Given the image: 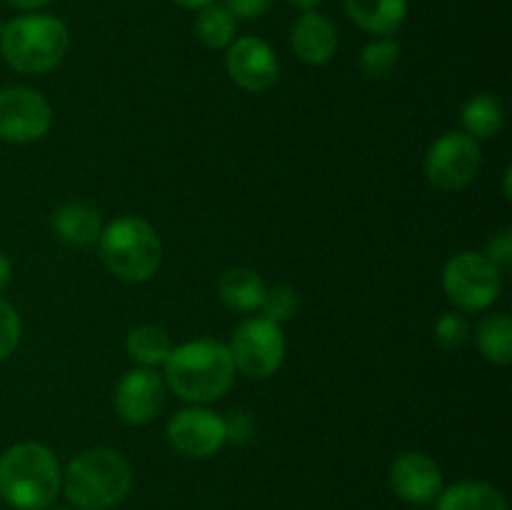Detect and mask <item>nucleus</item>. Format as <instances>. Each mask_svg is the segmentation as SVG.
Returning a JSON list of instances; mask_svg holds the SVG:
<instances>
[{"label":"nucleus","instance_id":"1","mask_svg":"<svg viewBox=\"0 0 512 510\" xmlns=\"http://www.w3.org/2000/svg\"><path fill=\"white\" fill-rule=\"evenodd\" d=\"M165 380L188 403H213L223 398L235 380L230 348L220 340L200 338L170 350L165 360Z\"/></svg>","mask_w":512,"mask_h":510},{"label":"nucleus","instance_id":"18","mask_svg":"<svg viewBox=\"0 0 512 510\" xmlns=\"http://www.w3.org/2000/svg\"><path fill=\"white\" fill-rule=\"evenodd\" d=\"M218 290H220V300L225 303V308L238 310V313H250V310H255L263 305L268 285L263 283V278H260L255 270L233 268V270H228V273H223Z\"/></svg>","mask_w":512,"mask_h":510},{"label":"nucleus","instance_id":"21","mask_svg":"<svg viewBox=\"0 0 512 510\" xmlns=\"http://www.w3.org/2000/svg\"><path fill=\"white\" fill-rule=\"evenodd\" d=\"M125 348L135 363H140L143 368H155L168 360L173 343H170V335L158 325H140V328L130 330Z\"/></svg>","mask_w":512,"mask_h":510},{"label":"nucleus","instance_id":"12","mask_svg":"<svg viewBox=\"0 0 512 510\" xmlns=\"http://www.w3.org/2000/svg\"><path fill=\"white\" fill-rule=\"evenodd\" d=\"M165 405V383L153 368H133L115 388V410L128 425H145Z\"/></svg>","mask_w":512,"mask_h":510},{"label":"nucleus","instance_id":"32","mask_svg":"<svg viewBox=\"0 0 512 510\" xmlns=\"http://www.w3.org/2000/svg\"><path fill=\"white\" fill-rule=\"evenodd\" d=\"M175 5H180V8H190V10H200V8H205V5H210L213 3V0H173Z\"/></svg>","mask_w":512,"mask_h":510},{"label":"nucleus","instance_id":"30","mask_svg":"<svg viewBox=\"0 0 512 510\" xmlns=\"http://www.w3.org/2000/svg\"><path fill=\"white\" fill-rule=\"evenodd\" d=\"M8 283H10V260H8V255L0 250V293L8 288Z\"/></svg>","mask_w":512,"mask_h":510},{"label":"nucleus","instance_id":"26","mask_svg":"<svg viewBox=\"0 0 512 510\" xmlns=\"http://www.w3.org/2000/svg\"><path fill=\"white\" fill-rule=\"evenodd\" d=\"M20 333H23V328H20L18 310L8 300L0 298V360L13 355V350L20 343Z\"/></svg>","mask_w":512,"mask_h":510},{"label":"nucleus","instance_id":"16","mask_svg":"<svg viewBox=\"0 0 512 510\" xmlns=\"http://www.w3.org/2000/svg\"><path fill=\"white\" fill-rule=\"evenodd\" d=\"M53 228L63 243L75 245V248L98 243L103 233L100 213L85 203H65L63 208H58V213L53 215Z\"/></svg>","mask_w":512,"mask_h":510},{"label":"nucleus","instance_id":"7","mask_svg":"<svg viewBox=\"0 0 512 510\" xmlns=\"http://www.w3.org/2000/svg\"><path fill=\"white\" fill-rule=\"evenodd\" d=\"M235 370L255 380H265L283 365L285 335L278 323L268 318H248L238 325L228 345Z\"/></svg>","mask_w":512,"mask_h":510},{"label":"nucleus","instance_id":"28","mask_svg":"<svg viewBox=\"0 0 512 510\" xmlns=\"http://www.w3.org/2000/svg\"><path fill=\"white\" fill-rule=\"evenodd\" d=\"M273 5V0H225V8L233 13V18L253 20L265 15Z\"/></svg>","mask_w":512,"mask_h":510},{"label":"nucleus","instance_id":"6","mask_svg":"<svg viewBox=\"0 0 512 510\" xmlns=\"http://www.w3.org/2000/svg\"><path fill=\"white\" fill-rule=\"evenodd\" d=\"M500 280L503 275L495 270V265L483 253L473 250L453 255L443 270V288L448 298L470 313L490 308L498 300L503 285Z\"/></svg>","mask_w":512,"mask_h":510},{"label":"nucleus","instance_id":"9","mask_svg":"<svg viewBox=\"0 0 512 510\" xmlns=\"http://www.w3.org/2000/svg\"><path fill=\"white\" fill-rule=\"evenodd\" d=\"M53 125V108L30 88H8L0 93V140L35 143Z\"/></svg>","mask_w":512,"mask_h":510},{"label":"nucleus","instance_id":"8","mask_svg":"<svg viewBox=\"0 0 512 510\" xmlns=\"http://www.w3.org/2000/svg\"><path fill=\"white\" fill-rule=\"evenodd\" d=\"M480 168V145L465 130L440 135L425 155V178L440 190H463Z\"/></svg>","mask_w":512,"mask_h":510},{"label":"nucleus","instance_id":"2","mask_svg":"<svg viewBox=\"0 0 512 510\" xmlns=\"http://www.w3.org/2000/svg\"><path fill=\"white\" fill-rule=\"evenodd\" d=\"M63 488L58 458L43 443H18L0 455V498L15 510H48Z\"/></svg>","mask_w":512,"mask_h":510},{"label":"nucleus","instance_id":"22","mask_svg":"<svg viewBox=\"0 0 512 510\" xmlns=\"http://www.w3.org/2000/svg\"><path fill=\"white\" fill-rule=\"evenodd\" d=\"M235 33H238V23L225 5L210 3L200 8L198 20H195V35L200 43L213 50H223L233 43Z\"/></svg>","mask_w":512,"mask_h":510},{"label":"nucleus","instance_id":"23","mask_svg":"<svg viewBox=\"0 0 512 510\" xmlns=\"http://www.w3.org/2000/svg\"><path fill=\"white\" fill-rule=\"evenodd\" d=\"M398 60L400 45L390 38H380L363 48V53H360V68H363V73L368 75V78L383 80L388 78V75H393Z\"/></svg>","mask_w":512,"mask_h":510},{"label":"nucleus","instance_id":"14","mask_svg":"<svg viewBox=\"0 0 512 510\" xmlns=\"http://www.w3.org/2000/svg\"><path fill=\"white\" fill-rule=\"evenodd\" d=\"M290 43H293L295 55L305 65H325L328 60H333L335 50H338V33L325 15L308 10L295 20Z\"/></svg>","mask_w":512,"mask_h":510},{"label":"nucleus","instance_id":"35","mask_svg":"<svg viewBox=\"0 0 512 510\" xmlns=\"http://www.w3.org/2000/svg\"><path fill=\"white\" fill-rule=\"evenodd\" d=\"M53 510H70V508H53Z\"/></svg>","mask_w":512,"mask_h":510},{"label":"nucleus","instance_id":"4","mask_svg":"<svg viewBox=\"0 0 512 510\" xmlns=\"http://www.w3.org/2000/svg\"><path fill=\"white\" fill-rule=\"evenodd\" d=\"M68 48L70 33L55 15H18L0 28V53L18 73H48L65 58Z\"/></svg>","mask_w":512,"mask_h":510},{"label":"nucleus","instance_id":"10","mask_svg":"<svg viewBox=\"0 0 512 510\" xmlns=\"http://www.w3.org/2000/svg\"><path fill=\"white\" fill-rule=\"evenodd\" d=\"M168 440L185 458L203 460L218 453L228 440L225 420L208 408H185L168 423Z\"/></svg>","mask_w":512,"mask_h":510},{"label":"nucleus","instance_id":"24","mask_svg":"<svg viewBox=\"0 0 512 510\" xmlns=\"http://www.w3.org/2000/svg\"><path fill=\"white\" fill-rule=\"evenodd\" d=\"M260 310H263V318L273 320V323L278 325L285 323V320L293 318L295 310H298V293H295L290 285H273V288L265 290Z\"/></svg>","mask_w":512,"mask_h":510},{"label":"nucleus","instance_id":"34","mask_svg":"<svg viewBox=\"0 0 512 510\" xmlns=\"http://www.w3.org/2000/svg\"><path fill=\"white\" fill-rule=\"evenodd\" d=\"M505 200H510V168L505 170Z\"/></svg>","mask_w":512,"mask_h":510},{"label":"nucleus","instance_id":"3","mask_svg":"<svg viewBox=\"0 0 512 510\" xmlns=\"http://www.w3.org/2000/svg\"><path fill=\"white\" fill-rule=\"evenodd\" d=\"M133 488L128 460L110 448H90L75 455L63 473V493L75 510H110Z\"/></svg>","mask_w":512,"mask_h":510},{"label":"nucleus","instance_id":"33","mask_svg":"<svg viewBox=\"0 0 512 510\" xmlns=\"http://www.w3.org/2000/svg\"><path fill=\"white\" fill-rule=\"evenodd\" d=\"M290 3L295 5V8H300L303 13H308V10H315L320 5V0H290Z\"/></svg>","mask_w":512,"mask_h":510},{"label":"nucleus","instance_id":"29","mask_svg":"<svg viewBox=\"0 0 512 510\" xmlns=\"http://www.w3.org/2000/svg\"><path fill=\"white\" fill-rule=\"evenodd\" d=\"M225 433H228V440H235V443H248L255 433V425L248 413H235L233 418L225 420Z\"/></svg>","mask_w":512,"mask_h":510},{"label":"nucleus","instance_id":"17","mask_svg":"<svg viewBox=\"0 0 512 510\" xmlns=\"http://www.w3.org/2000/svg\"><path fill=\"white\" fill-rule=\"evenodd\" d=\"M435 510H508V500L495 485L483 480H463L438 495Z\"/></svg>","mask_w":512,"mask_h":510},{"label":"nucleus","instance_id":"5","mask_svg":"<svg viewBox=\"0 0 512 510\" xmlns=\"http://www.w3.org/2000/svg\"><path fill=\"white\" fill-rule=\"evenodd\" d=\"M100 258L115 278L125 283H145L160 268L163 245L153 225L135 215H123L105 225L98 238Z\"/></svg>","mask_w":512,"mask_h":510},{"label":"nucleus","instance_id":"25","mask_svg":"<svg viewBox=\"0 0 512 510\" xmlns=\"http://www.w3.org/2000/svg\"><path fill=\"white\" fill-rule=\"evenodd\" d=\"M435 340L445 350H460L470 340V325L460 313H443L435 323Z\"/></svg>","mask_w":512,"mask_h":510},{"label":"nucleus","instance_id":"11","mask_svg":"<svg viewBox=\"0 0 512 510\" xmlns=\"http://www.w3.org/2000/svg\"><path fill=\"white\" fill-rule=\"evenodd\" d=\"M225 65H228V75L233 78V83L250 93H263V90L273 88L280 78V63L275 50L265 40L253 38V35H245L228 45Z\"/></svg>","mask_w":512,"mask_h":510},{"label":"nucleus","instance_id":"20","mask_svg":"<svg viewBox=\"0 0 512 510\" xmlns=\"http://www.w3.org/2000/svg\"><path fill=\"white\" fill-rule=\"evenodd\" d=\"M478 348L493 365H510L512 360V320L505 313H493L478 325Z\"/></svg>","mask_w":512,"mask_h":510},{"label":"nucleus","instance_id":"27","mask_svg":"<svg viewBox=\"0 0 512 510\" xmlns=\"http://www.w3.org/2000/svg\"><path fill=\"white\" fill-rule=\"evenodd\" d=\"M485 258L495 265L500 275H508L512 268V230L503 228L493 240L488 243V250H485Z\"/></svg>","mask_w":512,"mask_h":510},{"label":"nucleus","instance_id":"31","mask_svg":"<svg viewBox=\"0 0 512 510\" xmlns=\"http://www.w3.org/2000/svg\"><path fill=\"white\" fill-rule=\"evenodd\" d=\"M8 3L18 10H38L43 5H48L50 0H8Z\"/></svg>","mask_w":512,"mask_h":510},{"label":"nucleus","instance_id":"19","mask_svg":"<svg viewBox=\"0 0 512 510\" xmlns=\"http://www.w3.org/2000/svg\"><path fill=\"white\" fill-rule=\"evenodd\" d=\"M463 125H465V133L473 135L475 140L478 138H495V135L503 130L505 125V110L500 105V100L495 95L483 93V95H475L465 103L463 108Z\"/></svg>","mask_w":512,"mask_h":510},{"label":"nucleus","instance_id":"13","mask_svg":"<svg viewBox=\"0 0 512 510\" xmlns=\"http://www.w3.org/2000/svg\"><path fill=\"white\" fill-rule=\"evenodd\" d=\"M390 488L405 503L428 505L443 493V473L430 455L410 450L390 465Z\"/></svg>","mask_w":512,"mask_h":510},{"label":"nucleus","instance_id":"15","mask_svg":"<svg viewBox=\"0 0 512 510\" xmlns=\"http://www.w3.org/2000/svg\"><path fill=\"white\" fill-rule=\"evenodd\" d=\"M348 18L373 35H393L408 15V0H345Z\"/></svg>","mask_w":512,"mask_h":510}]
</instances>
